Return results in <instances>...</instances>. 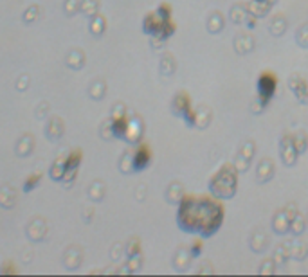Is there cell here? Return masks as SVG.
<instances>
[{
	"label": "cell",
	"instance_id": "1",
	"mask_svg": "<svg viewBox=\"0 0 308 277\" xmlns=\"http://www.w3.org/2000/svg\"><path fill=\"white\" fill-rule=\"evenodd\" d=\"M223 207L207 196L195 198L191 194L179 202L177 223L184 232H193L202 238H211L222 227Z\"/></svg>",
	"mask_w": 308,
	"mask_h": 277
},
{
	"label": "cell",
	"instance_id": "12",
	"mask_svg": "<svg viewBox=\"0 0 308 277\" xmlns=\"http://www.w3.org/2000/svg\"><path fill=\"white\" fill-rule=\"evenodd\" d=\"M272 230L276 234H287L290 232V220L287 218L285 211H278L274 214V220H272Z\"/></svg>",
	"mask_w": 308,
	"mask_h": 277
},
{
	"label": "cell",
	"instance_id": "6",
	"mask_svg": "<svg viewBox=\"0 0 308 277\" xmlns=\"http://www.w3.org/2000/svg\"><path fill=\"white\" fill-rule=\"evenodd\" d=\"M254 153H256V144L254 141H245L242 144V148L238 150V155L234 159V168L238 171H247L249 166H251V160L254 159Z\"/></svg>",
	"mask_w": 308,
	"mask_h": 277
},
{
	"label": "cell",
	"instance_id": "15",
	"mask_svg": "<svg viewBox=\"0 0 308 277\" xmlns=\"http://www.w3.org/2000/svg\"><path fill=\"white\" fill-rule=\"evenodd\" d=\"M211 122V110L207 106H199L195 110V126L197 128H205Z\"/></svg>",
	"mask_w": 308,
	"mask_h": 277
},
{
	"label": "cell",
	"instance_id": "28",
	"mask_svg": "<svg viewBox=\"0 0 308 277\" xmlns=\"http://www.w3.org/2000/svg\"><path fill=\"white\" fill-rule=\"evenodd\" d=\"M40 180H42V175H40V173L31 175V177H29V179L24 182V191H25V193H31V191H33V189L40 184Z\"/></svg>",
	"mask_w": 308,
	"mask_h": 277
},
{
	"label": "cell",
	"instance_id": "33",
	"mask_svg": "<svg viewBox=\"0 0 308 277\" xmlns=\"http://www.w3.org/2000/svg\"><path fill=\"white\" fill-rule=\"evenodd\" d=\"M285 211V214H287V218H289V220H292V218L296 216V214H298V207H296V203H289V205L285 207L283 209Z\"/></svg>",
	"mask_w": 308,
	"mask_h": 277
},
{
	"label": "cell",
	"instance_id": "29",
	"mask_svg": "<svg viewBox=\"0 0 308 277\" xmlns=\"http://www.w3.org/2000/svg\"><path fill=\"white\" fill-rule=\"evenodd\" d=\"M258 272L263 276H270V274H274L276 272V263H274V259H265V261H261L260 268H258Z\"/></svg>",
	"mask_w": 308,
	"mask_h": 277
},
{
	"label": "cell",
	"instance_id": "26",
	"mask_svg": "<svg viewBox=\"0 0 308 277\" xmlns=\"http://www.w3.org/2000/svg\"><path fill=\"white\" fill-rule=\"evenodd\" d=\"M63 177H65V164H63V160H58L56 164L51 168V179L63 180Z\"/></svg>",
	"mask_w": 308,
	"mask_h": 277
},
{
	"label": "cell",
	"instance_id": "4",
	"mask_svg": "<svg viewBox=\"0 0 308 277\" xmlns=\"http://www.w3.org/2000/svg\"><path fill=\"white\" fill-rule=\"evenodd\" d=\"M258 95H260L263 101L269 103L270 99L274 97L276 90H278V78H276L274 72L265 71L261 72L260 78H258Z\"/></svg>",
	"mask_w": 308,
	"mask_h": 277
},
{
	"label": "cell",
	"instance_id": "17",
	"mask_svg": "<svg viewBox=\"0 0 308 277\" xmlns=\"http://www.w3.org/2000/svg\"><path fill=\"white\" fill-rule=\"evenodd\" d=\"M247 16H249V9L245 4H236L231 9V20L234 24H245Z\"/></svg>",
	"mask_w": 308,
	"mask_h": 277
},
{
	"label": "cell",
	"instance_id": "14",
	"mask_svg": "<svg viewBox=\"0 0 308 277\" xmlns=\"http://www.w3.org/2000/svg\"><path fill=\"white\" fill-rule=\"evenodd\" d=\"M254 49V38L251 34H240V36L234 40V51L238 54H247Z\"/></svg>",
	"mask_w": 308,
	"mask_h": 277
},
{
	"label": "cell",
	"instance_id": "22",
	"mask_svg": "<svg viewBox=\"0 0 308 277\" xmlns=\"http://www.w3.org/2000/svg\"><path fill=\"white\" fill-rule=\"evenodd\" d=\"M305 227H307V220H305L303 214H296L292 220H290V232L294 236H299V234H303V230Z\"/></svg>",
	"mask_w": 308,
	"mask_h": 277
},
{
	"label": "cell",
	"instance_id": "8",
	"mask_svg": "<svg viewBox=\"0 0 308 277\" xmlns=\"http://www.w3.org/2000/svg\"><path fill=\"white\" fill-rule=\"evenodd\" d=\"M290 90L296 94V97L301 101V103H308V83L301 78V76H292L289 80Z\"/></svg>",
	"mask_w": 308,
	"mask_h": 277
},
{
	"label": "cell",
	"instance_id": "32",
	"mask_svg": "<svg viewBox=\"0 0 308 277\" xmlns=\"http://www.w3.org/2000/svg\"><path fill=\"white\" fill-rule=\"evenodd\" d=\"M190 252H191V256H193V259H195V258H199L200 254H202V241H200V240L193 241V245H191Z\"/></svg>",
	"mask_w": 308,
	"mask_h": 277
},
{
	"label": "cell",
	"instance_id": "5",
	"mask_svg": "<svg viewBox=\"0 0 308 277\" xmlns=\"http://www.w3.org/2000/svg\"><path fill=\"white\" fill-rule=\"evenodd\" d=\"M152 164V150L148 144H139L132 155V171L141 173Z\"/></svg>",
	"mask_w": 308,
	"mask_h": 277
},
{
	"label": "cell",
	"instance_id": "7",
	"mask_svg": "<svg viewBox=\"0 0 308 277\" xmlns=\"http://www.w3.org/2000/svg\"><path fill=\"white\" fill-rule=\"evenodd\" d=\"M298 155L299 151L298 148H296L294 141H292V135H283L280 141V157L281 160H283L285 166H294L296 160H298Z\"/></svg>",
	"mask_w": 308,
	"mask_h": 277
},
{
	"label": "cell",
	"instance_id": "27",
	"mask_svg": "<svg viewBox=\"0 0 308 277\" xmlns=\"http://www.w3.org/2000/svg\"><path fill=\"white\" fill-rule=\"evenodd\" d=\"M307 254H308V247L303 243H296L290 247V256H294V258H298V259H305L307 258Z\"/></svg>",
	"mask_w": 308,
	"mask_h": 277
},
{
	"label": "cell",
	"instance_id": "16",
	"mask_svg": "<svg viewBox=\"0 0 308 277\" xmlns=\"http://www.w3.org/2000/svg\"><path fill=\"white\" fill-rule=\"evenodd\" d=\"M223 24H225V20H223V14L222 13H213L211 16L207 18V31L211 34H218L220 31L223 29Z\"/></svg>",
	"mask_w": 308,
	"mask_h": 277
},
{
	"label": "cell",
	"instance_id": "3",
	"mask_svg": "<svg viewBox=\"0 0 308 277\" xmlns=\"http://www.w3.org/2000/svg\"><path fill=\"white\" fill-rule=\"evenodd\" d=\"M171 110H173L175 115H179V117L184 119L188 126H195V110L191 108L190 95L186 94V92H179V94L173 97Z\"/></svg>",
	"mask_w": 308,
	"mask_h": 277
},
{
	"label": "cell",
	"instance_id": "10",
	"mask_svg": "<svg viewBox=\"0 0 308 277\" xmlns=\"http://www.w3.org/2000/svg\"><path fill=\"white\" fill-rule=\"evenodd\" d=\"M126 130H128V117L126 115H114L110 119V133L115 139H124Z\"/></svg>",
	"mask_w": 308,
	"mask_h": 277
},
{
	"label": "cell",
	"instance_id": "34",
	"mask_svg": "<svg viewBox=\"0 0 308 277\" xmlns=\"http://www.w3.org/2000/svg\"><path fill=\"white\" fill-rule=\"evenodd\" d=\"M256 22H258V16H254V14H251V13H249V16H247V20H245L247 27L254 29V27H256Z\"/></svg>",
	"mask_w": 308,
	"mask_h": 277
},
{
	"label": "cell",
	"instance_id": "13",
	"mask_svg": "<svg viewBox=\"0 0 308 277\" xmlns=\"http://www.w3.org/2000/svg\"><path fill=\"white\" fill-rule=\"evenodd\" d=\"M191 261H193V256H191V252L188 249H179L177 250V254H175V259H173V265H175V268L177 270H188L190 268V265H191Z\"/></svg>",
	"mask_w": 308,
	"mask_h": 277
},
{
	"label": "cell",
	"instance_id": "36",
	"mask_svg": "<svg viewBox=\"0 0 308 277\" xmlns=\"http://www.w3.org/2000/svg\"><path fill=\"white\" fill-rule=\"evenodd\" d=\"M258 2H265V0H258Z\"/></svg>",
	"mask_w": 308,
	"mask_h": 277
},
{
	"label": "cell",
	"instance_id": "19",
	"mask_svg": "<svg viewBox=\"0 0 308 277\" xmlns=\"http://www.w3.org/2000/svg\"><path fill=\"white\" fill-rule=\"evenodd\" d=\"M270 7H272V5H269V4H267V2H258V0H252V4L247 5V9H249V13L254 14V16H258V18H261V16H265V14L270 11Z\"/></svg>",
	"mask_w": 308,
	"mask_h": 277
},
{
	"label": "cell",
	"instance_id": "2",
	"mask_svg": "<svg viewBox=\"0 0 308 277\" xmlns=\"http://www.w3.org/2000/svg\"><path fill=\"white\" fill-rule=\"evenodd\" d=\"M238 189V169L231 164H225L218 173L209 180V191L216 198L229 200L236 194Z\"/></svg>",
	"mask_w": 308,
	"mask_h": 277
},
{
	"label": "cell",
	"instance_id": "11",
	"mask_svg": "<svg viewBox=\"0 0 308 277\" xmlns=\"http://www.w3.org/2000/svg\"><path fill=\"white\" fill-rule=\"evenodd\" d=\"M274 177V162L270 159H261L258 162V168H256V179L260 184H265L269 182L270 179Z\"/></svg>",
	"mask_w": 308,
	"mask_h": 277
},
{
	"label": "cell",
	"instance_id": "23",
	"mask_svg": "<svg viewBox=\"0 0 308 277\" xmlns=\"http://www.w3.org/2000/svg\"><path fill=\"white\" fill-rule=\"evenodd\" d=\"M290 247H292V245L283 243L276 249V252H274V263L276 265H283L285 261L290 258Z\"/></svg>",
	"mask_w": 308,
	"mask_h": 277
},
{
	"label": "cell",
	"instance_id": "31",
	"mask_svg": "<svg viewBox=\"0 0 308 277\" xmlns=\"http://www.w3.org/2000/svg\"><path fill=\"white\" fill-rule=\"evenodd\" d=\"M126 254H128V258H132V256H137V254H141V245H139V240H132V241H130Z\"/></svg>",
	"mask_w": 308,
	"mask_h": 277
},
{
	"label": "cell",
	"instance_id": "9",
	"mask_svg": "<svg viewBox=\"0 0 308 277\" xmlns=\"http://www.w3.org/2000/svg\"><path fill=\"white\" fill-rule=\"evenodd\" d=\"M142 132H144V124L139 117L128 119V130H126V135H124V141L128 142H139L142 137Z\"/></svg>",
	"mask_w": 308,
	"mask_h": 277
},
{
	"label": "cell",
	"instance_id": "24",
	"mask_svg": "<svg viewBox=\"0 0 308 277\" xmlns=\"http://www.w3.org/2000/svg\"><path fill=\"white\" fill-rule=\"evenodd\" d=\"M292 141H294L296 148H298L299 155H301V153H305V151H307V148H308V137L305 135L303 132L294 133V135H292Z\"/></svg>",
	"mask_w": 308,
	"mask_h": 277
},
{
	"label": "cell",
	"instance_id": "25",
	"mask_svg": "<svg viewBox=\"0 0 308 277\" xmlns=\"http://www.w3.org/2000/svg\"><path fill=\"white\" fill-rule=\"evenodd\" d=\"M90 31H92L96 36L103 34V31H104V18H103V16L96 14L94 18H92V24H90Z\"/></svg>",
	"mask_w": 308,
	"mask_h": 277
},
{
	"label": "cell",
	"instance_id": "21",
	"mask_svg": "<svg viewBox=\"0 0 308 277\" xmlns=\"http://www.w3.org/2000/svg\"><path fill=\"white\" fill-rule=\"evenodd\" d=\"M267 245H269V240H267L265 234H261V232H254L251 236V249L254 252H263L267 249Z\"/></svg>",
	"mask_w": 308,
	"mask_h": 277
},
{
	"label": "cell",
	"instance_id": "20",
	"mask_svg": "<svg viewBox=\"0 0 308 277\" xmlns=\"http://www.w3.org/2000/svg\"><path fill=\"white\" fill-rule=\"evenodd\" d=\"M269 31L274 34V36H281V34L287 31V20H285L283 16H280V14H278V16H274V18L270 20Z\"/></svg>",
	"mask_w": 308,
	"mask_h": 277
},
{
	"label": "cell",
	"instance_id": "35",
	"mask_svg": "<svg viewBox=\"0 0 308 277\" xmlns=\"http://www.w3.org/2000/svg\"><path fill=\"white\" fill-rule=\"evenodd\" d=\"M265 2H267V4H269V5H274L276 2H278V0H265Z\"/></svg>",
	"mask_w": 308,
	"mask_h": 277
},
{
	"label": "cell",
	"instance_id": "30",
	"mask_svg": "<svg viewBox=\"0 0 308 277\" xmlns=\"http://www.w3.org/2000/svg\"><path fill=\"white\" fill-rule=\"evenodd\" d=\"M296 40H298V43L303 49L308 47V24H305L303 27L299 29V33H298V36H296Z\"/></svg>",
	"mask_w": 308,
	"mask_h": 277
},
{
	"label": "cell",
	"instance_id": "18",
	"mask_svg": "<svg viewBox=\"0 0 308 277\" xmlns=\"http://www.w3.org/2000/svg\"><path fill=\"white\" fill-rule=\"evenodd\" d=\"M63 164H65V173L69 171H78L81 164V151L80 150H74L72 153H69L65 160H63Z\"/></svg>",
	"mask_w": 308,
	"mask_h": 277
}]
</instances>
